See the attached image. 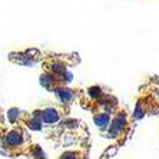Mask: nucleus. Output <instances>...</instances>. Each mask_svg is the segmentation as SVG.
Segmentation results:
<instances>
[{
    "label": "nucleus",
    "mask_w": 159,
    "mask_h": 159,
    "mask_svg": "<svg viewBox=\"0 0 159 159\" xmlns=\"http://www.w3.org/2000/svg\"><path fill=\"white\" fill-rule=\"evenodd\" d=\"M80 57L78 53H46L43 52L40 59V66L43 73H48L62 82L63 85L69 86L72 80V76L69 73L73 66L79 65Z\"/></svg>",
    "instance_id": "nucleus-3"
},
{
    "label": "nucleus",
    "mask_w": 159,
    "mask_h": 159,
    "mask_svg": "<svg viewBox=\"0 0 159 159\" xmlns=\"http://www.w3.org/2000/svg\"><path fill=\"white\" fill-rule=\"evenodd\" d=\"M78 102L85 111L90 112V115H106L113 116L116 113L122 102L116 98V95L109 88L102 85H93L85 89H79Z\"/></svg>",
    "instance_id": "nucleus-1"
},
{
    "label": "nucleus",
    "mask_w": 159,
    "mask_h": 159,
    "mask_svg": "<svg viewBox=\"0 0 159 159\" xmlns=\"http://www.w3.org/2000/svg\"><path fill=\"white\" fill-rule=\"evenodd\" d=\"M0 143L9 156L19 158V156H26L29 153L33 142L30 141L29 135H27V129L20 123H16V125L2 123L0 125Z\"/></svg>",
    "instance_id": "nucleus-4"
},
{
    "label": "nucleus",
    "mask_w": 159,
    "mask_h": 159,
    "mask_svg": "<svg viewBox=\"0 0 159 159\" xmlns=\"http://www.w3.org/2000/svg\"><path fill=\"white\" fill-rule=\"evenodd\" d=\"M90 152V143L88 141H82L75 148H69L63 151L56 159H86Z\"/></svg>",
    "instance_id": "nucleus-8"
},
{
    "label": "nucleus",
    "mask_w": 159,
    "mask_h": 159,
    "mask_svg": "<svg viewBox=\"0 0 159 159\" xmlns=\"http://www.w3.org/2000/svg\"><path fill=\"white\" fill-rule=\"evenodd\" d=\"M56 96H57V99H59L60 106H63L65 109H67V111H70V106L76 102V100H78L79 89L66 86V88L60 89L59 92L56 93Z\"/></svg>",
    "instance_id": "nucleus-9"
},
{
    "label": "nucleus",
    "mask_w": 159,
    "mask_h": 159,
    "mask_svg": "<svg viewBox=\"0 0 159 159\" xmlns=\"http://www.w3.org/2000/svg\"><path fill=\"white\" fill-rule=\"evenodd\" d=\"M42 55H43L42 50L32 48V49H25L22 52H11L9 55V60L16 63V65H20V66H34V65L39 66Z\"/></svg>",
    "instance_id": "nucleus-7"
},
{
    "label": "nucleus",
    "mask_w": 159,
    "mask_h": 159,
    "mask_svg": "<svg viewBox=\"0 0 159 159\" xmlns=\"http://www.w3.org/2000/svg\"><path fill=\"white\" fill-rule=\"evenodd\" d=\"M67 109H65L63 106H43V107H37L33 109V113L36 115V118L40 120L43 129L48 128H56L60 126L62 122L69 116Z\"/></svg>",
    "instance_id": "nucleus-6"
},
{
    "label": "nucleus",
    "mask_w": 159,
    "mask_h": 159,
    "mask_svg": "<svg viewBox=\"0 0 159 159\" xmlns=\"http://www.w3.org/2000/svg\"><path fill=\"white\" fill-rule=\"evenodd\" d=\"M135 123L136 122L132 118V112L128 109L126 105L122 103L115 115L112 116L111 123L107 126L106 132L103 133V136L111 139L116 149L122 148L126 145V142L129 141L132 130L135 128Z\"/></svg>",
    "instance_id": "nucleus-5"
},
{
    "label": "nucleus",
    "mask_w": 159,
    "mask_h": 159,
    "mask_svg": "<svg viewBox=\"0 0 159 159\" xmlns=\"http://www.w3.org/2000/svg\"><path fill=\"white\" fill-rule=\"evenodd\" d=\"M2 123H6V119H4V113L3 111H2V107H0V125Z\"/></svg>",
    "instance_id": "nucleus-11"
},
{
    "label": "nucleus",
    "mask_w": 159,
    "mask_h": 159,
    "mask_svg": "<svg viewBox=\"0 0 159 159\" xmlns=\"http://www.w3.org/2000/svg\"><path fill=\"white\" fill-rule=\"evenodd\" d=\"M111 149H107V151H105L103 153H102V155H100V158L99 159H111Z\"/></svg>",
    "instance_id": "nucleus-10"
},
{
    "label": "nucleus",
    "mask_w": 159,
    "mask_h": 159,
    "mask_svg": "<svg viewBox=\"0 0 159 159\" xmlns=\"http://www.w3.org/2000/svg\"><path fill=\"white\" fill-rule=\"evenodd\" d=\"M159 115V76L152 75L138 88L132 118L135 122Z\"/></svg>",
    "instance_id": "nucleus-2"
}]
</instances>
